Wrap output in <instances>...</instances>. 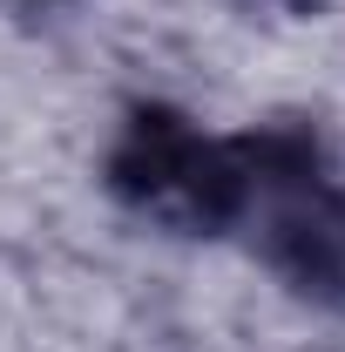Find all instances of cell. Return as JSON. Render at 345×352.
Segmentation results:
<instances>
[{"label":"cell","instance_id":"1","mask_svg":"<svg viewBox=\"0 0 345 352\" xmlns=\"http://www.w3.org/2000/svg\"><path fill=\"white\" fill-rule=\"evenodd\" d=\"M244 149V204L237 230H251L258 258L311 298H345V176L325 142L298 122L237 135Z\"/></svg>","mask_w":345,"mask_h":352},{"label":"cell","instance_id":"2","mask_svg":"<svg viewBox=\"0 0 345 352\" xmlns=\"http://www.w3.org/2000/svg\"><path fill=\"white\" fill-rule=\"evenodd\" d=\"M109 190L149 223L216 237V230H237L244 149H237V135H203L190 116L149 102L122 122L115 149H109Z\"/></svg>","mask_w":345,"mask_h":352},{"label":"cell","instance_id":"3","mask_svg":"<svg viewBox=\"0 0 345 352\" xmlns=\"http://www.w3.org/2000/svg\"><path fill=\"white\" fill-rule=\"evenodd\" d=\"M244 7H278V14H311L318 0H244Z\"/></svg>","mask_w":345,"mask_h":352}]
</instances>
